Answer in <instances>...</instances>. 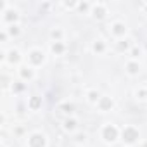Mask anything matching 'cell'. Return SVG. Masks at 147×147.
Instances as JSON below:
<instances>
[{
	"label": "cell",
	"instance_id": "cell-22",
	"mask_svg": "<svg viewBox=\"0 0 147 147\" xmlns=\"http://www.w3.org/2000/svg\"><path fill=\"white\" fill-rule=\"evenodd\" d=\"M138 95H140V99H147V92H145V90H140Z\"/></svg>",
	"mask_w": 147,
	"mask_h": 147
},
{
	"label": "cell",
	"instance_id": "cell-9",
	"mask_svg": "<svg viewBox=\"0 0 147 147\" xmlns=\"http://www.w3.org/2000/svg\"><path fill=\"white\" fill-rule=\"evenodd\" d=\"M59 111H62L66 114H71L73 111H75V106H73V104H61L59 106Z\"/></svg>",
	"mask_w": 147,
	"mask_h": 147
},
{
	"label": "cell",
	"instance_id": "cell-3",
	"mask_svg": "<svg viewBox=\"0 0 147 147\" xmlns=\"http://www.w3.org/2000/svg\"><path fill=\"white\" fill-rule=\"evenodd\" d=\"M28 144H30V147H45V145H47V140H45V137H43V135L35 133V135H31V137H30Z\"/></svg>",
	"mask_w": 147,
	"mask_h": 147
},
{
	"label": "cell",
	"instance_id": "cell-5",
	"mask_svg": "<svg viewBox=\"0 0 147 147\" xmlns=\"http://www.w3.org/2000/svg\"><path fill=\"white\" fill-rule=\"evenodd\" d=\"M113 99L111 97H100V100H99V107H100V111H109L111 107H113Z\"/></svg>",
	"mask_w": 147,
	"mask_h": 147
},
{
	"label": "cell",
	"instance_id": "cell-1",
	"mask_svg": "<svg viewBox=\"0 0 147 147\" xmlns=\"http://www.w3.org/2000/svg\"><path fill=\"white\" fill-rule=\"evenodd\" d=\"M102 137H104L106 142H114V140L118 138V130H116V126L107 125V126L102 130Z\"/></svg>",
	"mask_w": 147,
	"mask_h": 147
},
{
	"label": "cell",
	"instance_id": "cell-13",
	"mask_svg": "<svg viewBox=\"0 0 147 147\" xmlns=\"http://www.w3.org/2000/svg\"><path fill=\"white\" fill-rule=\"evenodd\" d=\"M94 50H95L97 54H102V52L106 50V45H104V42H95V43H94Z\"/></svg>",
	"mask_w": 147,
	"mask_h": 147
},
{
	"label": "cell",
	"instance_id": "cell-20",
	"mask_svg": "<svg viewBox=\"0 0 147 147\" xmlns=\"http://www.w3.org/2000/svg\"><path fill=\"white\" fill-rule=\"evenodd\" d=\"M61 35H62V33H61V30H52V31H50V36H52V38H55V40H59V38H61Z\"/></svg>",
	"mask_w": 147,
	"mask_h": 147
},
{
	"label": "cell",
	"instance_id": "cell-21",
	"mask_svg": "<svg viewBox=\"0 0 147 147\" xmlns=\"http://www.w3.org/2000/svg\"><path fill=\"white\" fill-rule=\"evenodd\" d=\"M14 90H16V92H23V90H24V85H23V83H16V85H14Z\"/></svg>",
	"mask_w": 147,
	"mask_h": 147
},
{
	"label": "cell",
	"instance_id": "cell-2",
	"mask_svg": "<svg viewBox=\"0 0 147 147\" xmlns=\"http://www.w3.org/2000/svg\"><path fill=\"white\" fill-rule=\"evenodd\" d=\"M121 135H123V140L128 142V144H131V142H135V140L138 138V131H137L133 126H126Z\"/></svg>",
	"mask_w": 147,
	"mask_h": 147
},
{
	"label": "cell",
	"instance_id": "cell-23",
	"mask_svg": "<svg viewBox=\"0 0 147 147\" xmlns=\"http://www.w3.org/2000/svg\"><path fill=\"white\" fill-rule=\"evenodd\" d=\"M80 9H82V11H85V9H88V4H87V2H83V4H80Z\"/></svg>",
	"mask_w": 147,
	"mask_h": 147
},
{
	"label": "cell",
	"instance_id": "cell-11",
	"mask_svg": "<svg viewBox=\"0 0 147 147\" xmlns=\"http://www.w3.org/2000/svg\"><path fill=\"white\" fill-rule=\"evenodd\" d=\"M52 52H54V54H62V52H64V45H62L61 42H55V43L52 45Z\"/></svg>",
	"mask_w": 147,
	"mask_h": 147
},
{
	"label": "cell",
	"instance_id": "cell-6",
	"mask_svg": "<svg viewBox=\"0 0 147 147\" xmlns=\"http://www.w3.org/2000/svg\"><path fill=\"white\" fill-rule=\"evenodd\" d=\"M28 107H30L31 111L40 109V107H42V97H31L30 102H28Z\"/></svg>",
	"mask_w": 147,
	"mask_h": 147
},
{
	"label": "cell",
	"instance_id": "cell-17",
	"mask_svg": "<svg viewBox=\"0 0 147 147\" xmlns=\"http://www.w3.org/2000/svg\"><path fill=\"white\" fill-rule=\"evenodd\" d=\"M9 61H11V62H19V52H18V50H12V52L9 54Z\"/></svg>",
	"mask_w": 147,
	"mask_h": 147
},
{
	"label": "cell",
	"instance_id": "cell-12",
	"mask_svg": "<svg viewBox=\"0 0 147 147\" xmlns=\"http://www.w3.org/2000/svg\"><path fill=\"white\" fill-rule=\"evenodd\" d=\"M128 47H130V42H128V40H121V42H118V50H119V52L128 50Z\"/></svg>",
	"mask_w": 147,
	"mask_h": 147
},
{
	"label": "cell",
	"instance_id": "cell-26",
	"mask_svg": "<svg viewBox=\"0 0 147 147\" xmlns=\"http://www.w3.org/2000/svg\"><path fill=\"white\" fill-rule=\"evenodd\" d=\"M76 140H78V142H83V140H85V135H78Z\"/></svg>",
	"mask_w": 147,
	"mask_h": 147
},
{
	"label": "cell",
	"instance_id": "cell-25",
	"mask_svg": "<svg viewBox=\"0 0 147 147\" xmlns=\"http://www.w3.org/2000/svg\"><path fill=\"white\" fill-rule=\"evenodd\" d=\"M64 5H66V7H75V5H76V4H75V2H66V4H64Z\"/></svg>",
	"mask_w": 147,
	"mask_h": 147
},
{
	"label": "cell",
	"instance_id": "cell-4",
	"mask_svg": "<svg viewBox=\"0 0 147 147\" xmlns=\"http://www.w3.org/2000/svg\"><path fill=\"white\" fill-rule=\"evenodd\" d=\"M43 59H45L43 52H40V50H31V52H30V61H31L33 64H42Z\"/></svg>",
	"mask_w": 147,
	"mask_h": 147
},
{
	"label": "cell",
	"instance_id": "cell-7",
	"mask_svg": "<svg viewBox=\"0 0 147 147\" xmlns=\"http://www.w3.org/2000/svg\"><path fill=\"white\" fill-rule=\"evenodd\" d=\"M106 16V7L104 5H95L94 7V18L95 19H104Z\"/></svg>",
	"mask_w": 147,
	"mask_h": 147
},
{
	"label": "cell",
	"instance_id": "cell-19",
	"mask_svg": "<svg viewBox=\"0 0 147 147\" xmlns=\"http://www.w3.org/2000/svg\"><path fill=\"white\" fill-rule=\"evenodd\" d=\"M9 33L11 35H19V26H16V24H11V28H9Z\"/></svg>",
	"mask_w": 147,
	"mask_h": 147
},
{
	"label": "cell",
	"instance_id": "cell-24",
	"mask_svg": "<svg viewBox=\"0 0 147 147\" xmlns=\"http://www.w3.org/2000/svg\"><path fill=\"white\" fill-rule=\"evenodd\" d=\"M138 54H140V50H138V49H133V50H131V55H133V57H137Z\"/></svg>",
	"mask_w": 147,
	"mask_h": 147
},
{
	"label": "cell",
	"instance_id": "cell-14",
	"mask_svg": "<svg viewBox=\"0 0 147 147\" xmlns=\"http://www.w3.org/2000/svg\"><path fill=\"white\" fill-rule=\"evenodd\" d=\"M21 76H23V78L31 80V78H33V71H31V69H28V67H23V69H21Z\"/></svg>",
	"mask_w": 147,
	"mask_h": 147
},
{
	"label": "cell",
	"instance_id": "cell-15",
	"mask_svg": "<svg viewBox=\"0 0 147 147\" xmlns=\"http://www.w3.org/2000/svg\"><path fill=\"white\" fill-rule=\"evenodd\" d=\"M64 128H66L67 131H71V130H75V128H76V121H75V119H67V121L64 123Z\"/></svg>",
	"mask_w": 147,
	"mask_h": 147
},
{
	"label": "cell",
	"instance_id": "cell-8",
	"mask_svg": "<svg viewBox=\"0 0 147 147\" xmlns=\"http://www.w3.org/2000/svg\"><path fill=\"white\" fill-rule=\"evenodd\" d=\"M113 33H114V35H118V36H121V35H125V33H126V26H125V24H121V23H116V24L113 26Z\"/></svg>",
	"mask_w": 147,
	"mask_h": 147
},
{
	"label": "cell",
	"instance_id": "cell-28",
	"mask_svg": "<svg viewBox=\"0 0 147 147\" xmlns=\"http://www.w3.org/2000/svg\"><path fill=\"white\" fill-rule=\"evenodd\" d=\"M145 12H147V5H145Z\"/></svg>",
	"mask_w": 147,
	"mask_h": 147
},
{
	"label": "cell",
	"instance_id": "cell-27",
	"mask_svg": "<svg viewBox=\"0 0 147 147\" xmlns=\"http://www.w3.org/2000/svg\"><path fill=\"white\" fill-rule=\"evenodd\" d=\"M144 147H147V142H145V144H144Z\"/></svg>",
	"mask_w": 147,
	"mask_h": 147
},
{
	"label": "cell",
	"instance_id": "cell-18",
	"mask_svg": "<svg viewBox=\"0 0 147 147\" xmlns=\"http://www.w3.org/2000/svg\"><path fill=\"white\" fill-rule=\"evenodd\" d=\"M88 100H90V102H99L100 97H99L97 92H90V94H88Z\"/></svg>",
	"mask_w": 147,
	"mask_h": 147
},
{
	"label": "cell",
	"instance_id": "cell-16",
	"mask_svg": "<svg viewBox=\"0 0 147 147\" xmlns=\"http://www.w3.org/2000/svg\"><path fill=\"white\" fill-rule=\"evenodd\" d=\"M5 19H7L9 23L16 21V19H18V12H16V11H7V16H5Z\"/></svg>",
	"mask_w": 147,
	"mask_h": 147
},
{
	"label": "cell",
	"instance_id": "cell-10",
	"mask_svg": "<svg viewBox=\"0 0 147 147\" xmlns=\"http://www.w3.org/2000/svg\"><path fill=\"white\" fill-rule=\"evenodd\" d=\"M126 69H128L130 75H137V73H138V64L137 62H128L126 64Z\"/></svg>",
	"mask_w": 147,
	"mask_h": 147
}]
</instances>
